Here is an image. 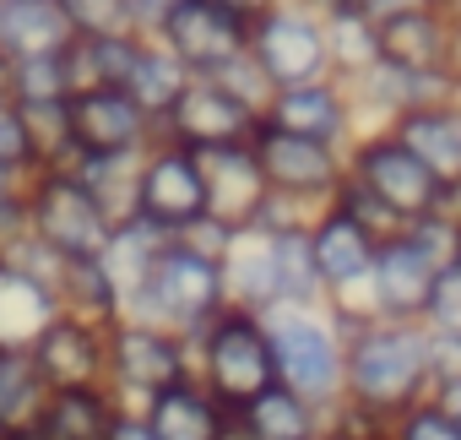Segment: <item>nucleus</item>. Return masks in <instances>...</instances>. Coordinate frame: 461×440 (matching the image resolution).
<instances>
[{
  "instance_id": "f257e3e1",
  "label": "nucleus",
  "mask_w": 461,
  "mask_h": 440,
  "mask_svg": "<svg viewBox=\"0 0 461 440\" xmlns=\"http://www.w3.org/2000/svg\"><path fill=\"white\" fill-rule=\"evenodd\" d=\"M342 343H348V353H342V397L348 402H358L380 418H396L434 391L429 332L418 321L369 316V321L348 326Z\"/></svg>"
},
{
  "instance_id": "f03ea898",
  "label": "nucleus",
  "mask_w": 461,
  "mask_h": 440,
  "mask_svg": "<svg viewBox=\"0 0 461 440\" xmlns=\"http://www.w3.org/2000/svg\"><path fill=\"white\" fill-rule=\"evenodd\" d=\"M267 326V348H272V370L288 391L310 397L321 413L331 402H342V326L326 305H277L261 316Z\"/></svg>"
},
{
  "instance_id": "7ed1b4c3",
  "label": "nucleus",
  "mask_w": 461,
  "mask_h": 440,
  "mask_svg": "<svg viewBox=\"0 0 461 440\" xmlns=\"http://www.w3.org/2000/svg\"><path fill=\"white\" fill-rule=\"evenodd\" d=\"M190 375H195L228 413H240L250 397H261V391L277 380L261 316H256V310H240V305L217 310V316L190 337Z\"/></svg>"
},
{
  "instance_id": "20e7f679",
  "label": "nucleus",
  "mask_w": 461,
  "mask_h": 440,
  "mask_svg": "<svg viewBox=\"0 0 461 440\" xmlns=\"http://www.w3.org/2000/svg\"><path fill=\"white\" fill-rule=\"evenodd\" d=\"M217 310H228V289H222V261L217 256H201L190 251L185 240H168L147 289L131 299L125 316L136 321H152V326H168L179 337H195Z\"/></svg>"
},
{
  "instance_id": "39448f33",
  "label": "nucleus",
  "mask_w": 461,
  "mask_h": 440,
  "mask_svg": "<svg viewBox=\"0 0 461 440\" xmlns=\"http://www.w3.org/2000/svg\"><path fill=\"white\" fill-rule=\"evenodd\" d=\"M23 217H28V234L60 256H98V245L109 240V217L93 201V190L71 174V169H39L23 179Z\"/></svg>"
},
{
  "instance_id": "423d86ee",
  "label": "nucleus",
  "mask_w": 461,
  "mask_h": 440,
  "mask_svg": "<svg viewBox=\"0 0 461 440\" xmlns=\"http://www.w3.org/2000/svg\"><path fill=\"white\" fill-rule=\"evenodd\" d=\"M342 158H348V179L358 190H369L391 217H402V224H418V217H429V212H439L450 201V190L385 125H364Z\"/></svg>"
},
{
  "instance_id": "0eeeda50",
  "label": "nucleus",
  "mask_w": 461,
  "mask_h": 440,
  "mask_svg": "<svg viewBox=\"0 0 461 440\" xmlns=\"http://www.w3.org/2000/svg\"><path fill=\"white\" fill-rule=\"evenodd\" d=\"M190 375V337L168 332V326H152V321H136V316H120L109 326V397L120 408H147L158 391H168L174 380Z\"/></svg>"
},
{
  "instance_id": "6e6552de",
  "label": "nucleus",
  "mask_w": 461,
  "mask_h": 440,
  "mask_svg": "<svg viewBox=\"0 0 461 440\" xmlns=\"http://www.w3.org/2000/svg\"><path fill=\"white\" fill-rule=\"evenodd\" d=\"M136 217L152 224L163 240H179L190 224L206 217V185H201V158L179 142H152L141 152V190H136Z\"/></svg>"
},
{
  "instance_id": "1a4fd4ad",
  "label": "nucleus",
  "mask_w": 461,
  "mask_h": 440,
  "mask_svg": "<svg viewBox=\"0 0 461 440\" xmlns=\"http://www.w3.org/2000/svg\"><path fill=\"white\" fill-rule=\"evenodd\" d=\"M245 50H250V55H256V66L272 77V87H304V82L331 77L321 17L299 12L294 0H277L267 17H256V23H250Z\"/></svg>"
},
{
  "instance_id": "9d476101",
  "label": "nucleus",
  "mask_w": 461,
  "mask_h": 440,
  "mask_svg": "<svg viewBox=\"0 0 461 440\" xmlns=\"http://www.w3.org/2000/svg\"><path fill=\"white\" fill-rule=\"evenodd\" d=\"M250 152L267 174V190L277 196H304V201H331L348 179V158L337 147H321V142H304V136H288L267 120H256L250 131Z\"/></svg>"
},
{
  "instance_id": "9b49d317",
  "label": "nucleus",
  "mask_w": 461,
  "mask_h": 440,
  "mask_svg": "<svg viewBox=\"0 0 461 440\" xmlns=\"http://www.w3.org/2000/svg\"><path fill=\"white\" fill-rule=\"evenodd\" d=\"M147 33H152L190 77L217 71L228 55H240L245 39H250V28H245L240 17H228L217 0H168Z\"/></svg>"
},
{
  "instance_id": "f8f14e48",
  "label": "nucleus",
  "mask_w": 461,
  "mask_h": 440,
  "mask_svg": "<svg viewBox=\"0 0 461 440\" xmlns=\"http://www.w3.org/2000/svg\"><path fill=\"white\" fill-rule=\"evenodd\" d=\"M28 364L44 380V391L104 386V375H109V326L55 310L44 321V332L28 343Z\"/></svg>"
},
{
  "instance_id": "ddd939ff",
  "label": "nucleus",
  "mask_w": 461,
  "mask_h": 440,
  "mask_svg": "<svg viewBox=\"0 0 461 440\" xmlns=\"http://www.w3.org/2000/svg\"><path fill=\"white\" fill-rule=\"evenodd\" d=\"M158 142L152 115L125 87H82L71 93V147L93 158H141Z\"/></svg>"
},
{
  "instance_id": "4468645a",
  "label": "nucleus",
  "mask_w": 461,
  "mask_h": 440,
  "mask_svg": "<svg viewBox=\"0 0 461 440\" xmlns=\"http://www.w3.org/2000/svg\"><path fill=\"white\" fill-rule=\"evenodd\" d=\"M261 120L277 125V131H288V136L337 147V152H348L353 136L364 131L358 125V109H353V93L337 77H321V82H304V87H277Z\"/></svg>"
},
{
  "instance_id": "2eb2a0df",
  "label": "nucleus",
  "mask_w": 461,
  "mask_h": 440,
  "mask_svg": "<svg viewBox=\"0 0 461 440\" xmlns=\"http://www.w3.org/2000/svg\"><path fill=\"white\" fill-rule=\"evenodd\" d=\"M256 131V115L240 109L212 77H190V87L174 98V109L158 120V136L163 142H179L190 152H212V147H240L250 142Z\"/></svg>"
},
{
  "instance_id": "dca6fc26",
  "label": "nucleus",
  "mask_w": 461,
  "mask_h": 440,
  "mask_svg": "<svg viewBox=\"0 0 461 440\" xmlns=\"http://www.w3.org/2000/svg\"><path fill=\"white\" fill-rule=\"evenodd\" d=\"M195 158H201V185H206V217L222 224L228 234L256 229V217L267 206V174H261L250 142L212 147V152H195Z\"/></svg>"
},
{
  "instance_id": "f3484780",
  "label": "nucleus",
  "mask_w": 461,
  "mask_h": 440,
  "mask_svg": "<svg viewBox=\"0 0 461 440\" xmlns=\"http://www.w3.org/2000/svg\"><path fill=\"white\" fill-rule=\"evenodd\" d=\"M434 278H439V261L402 229V234L380 240V251H375V267H369V310L385 316V321H418Z\"/></svg>"
},
{
  "instance_id": "a211bd4d",
  "label": "nucleus",
  "mask_w": 461,
  "mask_h": 440,
  "mask_svg": "<svg viewBox=\"0 0 461 440\" xmlns=\"http://www.w3.org/2000/svg\"><path fill=\"white\" fill-rule=\"evenodd\" d=\"M380 60L429 82H450L456 60V17L439 6H412L380 23Z\"/></svg>"
},
{
  "instance_id": "6ab92c4d",
  "label": "nucleus",
  "mask_w": 461,
  "mask_h": 440,
  "mask_svg": "<svg viewBox=\"0 0 461 440\" xmlns=\"http://www.w3.org/2000/svg\"><path fill=\"white\" fill-rule=\"evenodd\" d=\"M450 196L461 190V98L456 93H445V98H429V104H418V109H407V115H396L391 125H385Z\"/></svg>"
},
{
  "instance_id": "aec40b11",
  "label": "nucleus",
  "mask_w": 461,
  "mask_h": 440,
  "mask_svg": "<svg viewBox=\"0 0 461 440\" xmlns=\"http://www.w3.org/2000/svg\"><path fill=\"white\" fill-rule=\"evenodd\" d=\"M147 424H152V435L158 440H222L228 435V413L195 375H185V380H174L168 391H158L147 408H136Z\"/></svg>"
},
{
  "instance_id": "412c9836",
  "label": "nucleus",
  "mask_w": 461,
  "mask_h": 440,
  "mask_svg": "<svg viewBox=\"0 0 461 440\" xmlns=\"http://www.w3.org/2000/svg\"><path fill=\"white\" fill-rule=\"evenodd\" d=\"M348 93H353L358 125H391L396 115H407V109H418V104H429V98H445V93H456V87H450V82H429V77H412V71H396V66L375 60L364 77H353V82H348Z\"/></svg>"
},
{
  "instance_id": "4be33fe9",
  "label": "nucleus",
  "mask_w": 461,
  "mask_h": 440,
  "mask_svg": "<svg viewBox=\"0 0 461 440\" xmlns=\"http://www.w3.org/2000/svg\"><path fill=\"white\" fill-rule=\"evenodd\" d=\"M222 289L228 305L267 316L277 305V272H272V234L267 229H240L222 251Z\"/></svg>"
},
{
  "instance_id": "5701e85b",
  "label": "nucleus",
  "mask_w": 461,
  "mask_h": 440,
  "mask_svg": "<svg viewBox=\"0 0 461 440\" xmlns=\"http://www.w3.org/2000/svg\"><path fill=\"white\" fill-rule=\"evenodd\" d=\"M163 245H168V240H163L152 224H141V217H131V224H114L109 240L98 245V267H104V278H109L114 294H120V316H125L131 299L147 289V278H152Z\"/></svg>"
},
{
  "instance_id": "b1692460",
  "label": "nucleus",
  "mask_w": 461,
  "mask_h": 440,
  "mask_svg": "<svg viewBox=\"0 0 461 440\" xmlns=\"http://www.w3.org/2000/svg\"><path fill=\"white\" fill-rule=\"evenodd\" d=\"M234 424L245 429V440H321L326 413H321L310 397H299V391H288L283 380H272L261 397H250V402L234 413Z\"/></svg>"
},
{
  "instance_id": "393cba45",
  "label": "nucleus",
  "mask_w": 461,
  "mask_h": 440,
  "mask_svg": "<svg viewBox=\"0 0 461 440\" xmlns=\"http://www.w3.org/2000/svg\"><path fill=\"white\" fill-rule=\"evenodd\" d=\"M71 23L60 12V0H6L0 12V50L12 60H33V55H66L71 50Z\"/></svg>"
},
{
  "instance_id": "a878e982",
  "label": "nucleus",
  "mask_w": 461,
  "mask_h": 440,
  "mask_svg": "<svg viewBox=\"0 0 461 440\" xmlns=\"http://www.w3.org/2000/svg\"><path fill=\"white\" fill-rule=\"evenodd\" d=\"M55 289L17 272V267H0V353H28V343L44 332V321L55 316Z\"/></svg>"
},
{
  "instance_id": "bb28decb",
  "label": "nucleus",
  "mask_w": 461,
  "mask_h": 440,
  "mask_svg": "<svg viewBox=\"0 0 461 440\" xmlns=\"http://www.w3.org/2000/svg\"><path fill=\"white\" fill-rule=\"evenodd\" d=\"M114 413L120 402L109 397V386H82V391H50L33 424L50 440H104Z\"/></svg>"
},
{
  "instance_id": "cd10ccee",
  "label": "nucleus",
  "mask_w": 461,
  "mask_h": 440,
  "mask_svg": "<svg viewBox=\"0 0 461 440\" xmlns=\"http://www.w3.org/2000/svg\"><path fill=\"white\" fill-rule=\"evenodd\" d=\"M66 169L93 190V201H98L104 217H109V229H114V224H131V217H136L141 158H93V152H71Z\"/></svg>"
},
{
  "instance_id": "c85d7f7f",
  "label": "nucleus",
  "mask_w": 461,
  "mask_h": 440,
  "mask_svg": "<svg viewBox=\"0 0 461 440\" xmlns=\"http://www.w3.org/2000/svg\"><path fill=\"white\" fill-rule=\"evenodd\" d=\"M190 87V71L152 39V33H141V44H136V60H131V77H125V93L152 115V125L174 109V98Z\"/></svg>"
},
{
  "instance_id": "c756f323",
  "label": "nucleus",
  "mask_w": 461,
  "mask_h": 440,
  "mask_svg": "<svg viewBox=\"0 0 461 440\" xmlns=\"http://www.w3.org/2000/svg\"><path fill=\"white\" fill-rule=\"evenodd\" d=\"M321 33H326V60H331L337 82H353V77H364L380 60V23L369 12H358V6L331 12L321 23Z\"/></svg>"
},
{
  "instance_id": "7c9ffc66",
  "label": "nucleus",
  "mask_w": 461,
  "mask_h": 440,
  "mask_svg": "<svg viewBox=\"0 0 461 440\" xmlns=\"http://www.w3.org/2000/svg\"><path fill=\"white\" fill-rule=\"evenodd\" d=\"M55 305H60L66 316L98 321V326H114V321H120V294H114V283L104 278L98 256L60 261V272H55Z\"/></svg>"
},
{
  "instance_id": "2f4dec72",
  "label": "nucleus",
  "mask_w": 461,
  "mask_h": 440,
  "mask_svg": "<svg viewBox=\"0 0 461 440\" xmlns=\"http://www.w3.org/2000/svg\"><path fill=\"white\" fill-rule=\"evenodd\" d=\"M136 44H141V33H125V39H71V50H66L71 87L77 93L82 87H125Z\"/></svg>"
},
{
  "instance_id": "473e14b6",
  "label": "nucleus",
  "mask_w": 461,
  "mask_h": 440,
  "mask_svg": "<svg viewBox=\"0 0 461 440\" xmlns=\"http://www.w3.org/2000/svg\"><path fill=\"white\" fill-rule=\"evenodd\" d=\"M44 380L33 375L28 353H0V435H17L44 408Z\"/></svg>"
},
{
  "instance_id": "72a5a7b5",
  "label": "nucleus",
  "mask_w": 461,
  "mask_h": 440,
  "mask_svg": "<svg viewBox=\"0 0 461 440\" xmlns=\"http://www.w3.org/2000/svg\"><path fill=\"white\" fill-rule=\"evenodd\" d=\"M272 272H277V305H326L304 234H272Z\"/></svg>"
},
{
  "instance_id": "f704fd0d",
  "label": "nucleus",
  "mask_w": 461,
  "mask_h": 440,
  "mask_svg": "<svg viewBox=\"0 0 461 440\" xmlns=\"http://www.w3.org/2000/svg\"><path fill=\"white\" fill-rule=\"evenodd\" d=\"M23 120H28V142H33V158L39 169H66L71 163V98L60 104H23Z\"/></svg>"
},
{
  "instance_id": "c9c22d12",
  "label": "nucleus",
  "mask_w": 461,
  "mask_h": 440,
  "mask_svg": "<svg viewBox=\"0 0 461 440\" xmlns=\"http://www.w3.org/2000/svg\"><path fill=\"white\" fill-rule=\"evenodd\" d=\"M60 12L71 23L77 39H125V33H147L131 0H60Z\"/></svg>"
},
{
  "instance_id": "e433bc0d",
  "label": "nucleus",
  "mask_w": 461,
  "mask_h": 440,
  "mask_svg": "<svg viewBox=\"0 0 461 440\" xmlns=\"http://www.w3.org/2000/svg\"><path fill=\"white\" fill-rule=\"evenodd\" d=\"M71 66L66 55H33V60H17L12 71V98L17 104H60L71 98Z\"/></svg>"
},
{
  "instance_id": "4c0bfd02",
  "label": "nucleus",
  "mask_w": 461,
  "mask_h": 440,
  "mask_svg": "<svg viewBox=\"0 0 461 440\" xmlns=\"http://www.w3.org/2000/svg\"><path fill=\"white\" fill-rule=\"evenodd\" d=\"M206 77H212V82H217V87H222L228 98H234L240 109H250L256 120L267 115V104H272V93H277V87H272V77H267V71L256 66V55H250V50L228 55V60H222L217 71H206Z\"/></svg>"
},
{
  "instance_id": "58836bf2",
  "label": "nucleus",
  "mask_w": 461,
  "mask_h": 440,
  "mask_svg": "<svg viewBox=\"0 0 461 440\" xmlns=\"http://www.w3.org/2000/svg\"><path fill=\"white\" fill-rule=\"evenodd\" d=\"M0 169H12L17 179L39 174V158H33V142H28V120H23V104L12 93H0Z\"/></svg>"
},
{
  "instance_id": "ea45409f",
  "label": "nucleus",
  "mask_w": 461,
  "mask_h": 440,
  "mask_svg": "<svg viewBox=\"0 0 461 440\" xmlns=\"http://www.w3.org/2000/svg\"><path fill=\"white\" fill-rule=\"evenodd\" d=\"M423 332H456L461 337V272L456 267H439L429 299H423V316H418Z\"/></svg>"
},
{
  "instance_id": "a19ab883",
  "label": "nucleus",
  "mask_w": 461,
  "mask_h": 440,
  "mask_svg": "<svg viewBox=\"0 0 461 440\" xmlns=\"http://www.w3.org/2000/svg\"><path fill=\"white\" fill-rule=\"evenodd\" d=\"M315 212H321V201L267 190V206H261V217H256V229H267V234H304V229L315 224Z\"/></svg>"
},
{
  "instance_id": "79ce46f5",
  "label": "nucleus",
  "mask_w": 461,
  "mask_h": 440,
  "mask_svg": "<svg viewBox=\"0 0 461 440\" xmlns=\"http://www.w3.org/2000/svg\"><path fill=\"white\" fill-rule=\"evenodd\" d=\"M391 440H461V429L423 397L418 408H407V413L391 418Z\"/></svg>"
},
{
  "instance_id": "37998d69",
  "label": "nucleus",
  "mask_w": 461,
  "mask_h": 440,
  "mask_svg": "<svg viewBox=\"0 0 461 440\" xmlns=\"http://www.w3.org/2000/svg\"><path fill=\"white\" fill-rule=\"evenodd\" d=\"M429 375L439 380H461V337L456 332H429Z\"/></svg>"
},
{
  "instance_id": "c03bdc74",
  "label": "nucleus",
  "mask_w": 461,
  "mask_h": 440,
  "mask_svg": "<svg viewBox=\"0 0 461 440\" xmlns=\"http://www.w3.org/2000/svg\"><path fill=\"white\" fill-rule=\"evenodd\" d=\"M104 440H158V435H152V424H147V418H141L136 408H120Z\"/></svg>"
},
{
  "instance_id": "a18cd8bd",
  "label": "nucleus",
  "mask_w": 461,
  "mask_h": 440,
  "mask_svg": "<svg viewBox=\"0 0 461 440\" xmlns=\"http://www.w3.org/2000/svg\"><path fill=\"white\" fill-rule=\"evenodd\" d=\"M429 402H434V408H439L456 429H461V380H439V386L429 391Z\"/></svg>"
},
{
  "instance_id": "49530a36",
  "label": "nucleus",
  "mask_w": 461,
  "mask_h": 440,
  "mask_svg": "<svg viewBox=\"0 0 461 440\" xmlns=\"http://www.w3.org/2000/svg\"><path fill=\"white\" fill-rule=\"evenodd\" d=\"M217 6H222V12H228V17H240V23H245V28H250V23H256V17H267V12H272V6H277V0H217Z\"/></svg>"
},
{
  "instance_id": "de8ad7c7",
  "label": "nucleus",
  "mask_w": 461,
  "mask_h": 440,
  "mask_svg": "<svg viewBox=\"0 0 461 440\" xmlns=\"http://www.w3.org/2000/svg\"><path fill=\"white\" fill-rule=\"evenodd\" d=\"M358 12H369L375 23H385V17H396V12H412V6H429V0H353Z\"/></svg>"
},
{
  "instance_id": "09e8293b",
  "label": "nucleus",
  "mask_w": 461,
  "mask_h": 440,
  "mask_svg": "<svg viewBox=\"0 0 461 440\" xmlns=\"http://www.w3.org/2000/svg\"><path fill=\"white\" fill-rule=\"evenodd\" d=\"M294 6H299V12H310V17H321V23H326V17H331V12H342V6H353V0H294Z\"/></svg>"
},
{
  "instance_id": "8fccbe9b",
  "label": "nucleus",
  "mask_w": 461,
  "mask_h": 440,
  "mask_svg": "<svg viewBox=\"0 0 461 440\" xmlns=\"http://www.w3.org/2000/svg\"><path fill=\"white\" fill-rule=\"evenodd\" d=\"M131 6H136V17H141V28H152V23H158V12L168 6V0H131Z\"/></svg>"
},
{
  "instance_id": "3c124183",
  "label": "nucleus",
  "mask_w": 461,
  "mask_h": 440,
  "mask_svg": "<svg viewBox=\"0 0 461 440\" xmlns=\"http://www.w3.org/2000/svg\"><path fill=\"white\" fill-rule=\"evenodd\" d=\"M450 87L461 98V17H456V60H450Z\"/></svg>"
},
{
  "instance_id": "603ef678",
  "label": "nucleus",
  "mask_w": 461,
  "mask_h": 440,
  "mask_svg": "<svg viewBox=\"0 0 461 440\" xmlns=\"http://www.w3.org/2000/svg\"><path fill=\"white\" fill-rule=\"evenodd\" d=\"M12 71H17V60L0 50V93H12Z\"/></svg>"
},
{
  "instance_id": "864d4df0",
  "label": "nucleus",
  "mask_w": 461,
  "mask_h": 440,
  "mask_svg": "<svg viewBox=\"0 0 461 440\" xmlns=\"http://www.w3.org/2000/svg\"><path fill=\"white\" fill-rule=\"evenodd\" d=\"M429 6H439V12H450V17H461V0H429Z\"/></svg>"
},
{
  "instance_id": "5fc2aeb1",
  "label": "nucleus",
  "mask_w": 461,
  "mask_h": 440,
  "mask_svg": "<svg viewBox=\"0 0 461 440\" xmlns=\"http://www.w3.org/2000/svg\"><path fill=\"white\" fill-rule=\"evenodd\" d=\"M0 440H23V435H0Z\"/></svg>"
},
{
  "instance_id": "6e6d98bb",
  "label": "nucleus",
  "mask_w": 461,
  "mask_h": 440,
  "mask_svg": "<svg viewBox=\"0 0 461 440\" xmlns=\"http://www.w3.org/2000/svg\"><path fill=\"white\" fill-rule=\"evenodd\" d=\"M0 12H6V0H0Z\"/></svg>"
}]
</instances>
